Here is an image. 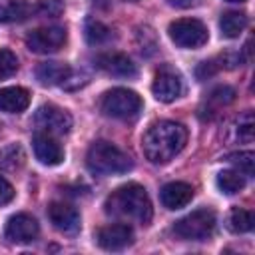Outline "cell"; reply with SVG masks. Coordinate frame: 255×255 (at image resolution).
Masks as SVG:
<instances>
[{
	"label": "cell",
	"instance_id": "6da1fadb",
	"mask_svg": "<svg viewBox=\"0 0 255 255\" xmlns=\"http://www.w3.org/2000/svg\"><path fill=\"white\" fill-rule=\"evenodd\" d=\"M187 143V129L185 126L169 120L155 122L147 128L141 137L143 155L151 163H167L171 161Z\"/></svg>",
	"mask_w": 255,
	"mask_h": 255
},
{
	"label": "cell",
	"instance_id": "7a4b0ae2",
	"mask_svg": "<svg viewBox=\"0 0 255 255\" xmlns=\"http://www.w3.org/2000/svg\"><path fill=\"white\" fill-rule=\"evenodd\" d=\"M104 207H106V213L116 219L135 221L141 225L149 223V219L153 215L149 195L139 183H126V185L114 189L106 197Z\"/></svg>",
	"mask_w": 255,
	"mask_h": 255
},
{
	"label": "cell",
	"instance_id": "3957f363",
	"mask_svg": "<svg viewBox=\"0 0 255 255\" xmlns=\"http://www.w3.org/2000/svg\"><path fill=\"white\" fill-rule=\"evenodd\" d=\"M86 165L94 175H100V177L120 175L133 167L131 157L124 149H120L118 145L104 141V139L90 145V149L86 153Z\"/></svg>",
	"mask_w": 255,
	"mask_h": 255
},
{
	"label": "cell",
	"instance_id": "277c9868",
	"mask_svg": "<svg viewBox=\"0 0 255 255\" xmlns=\"http://www.w3.org/2000/svg\"><path fill=\"white\" fill-rule=\"evenodd\" d=\"M100 110L104 116L114 120H135L141 112V98L128 88H114L106 92L100 100Z\"/></svg>",
	"mask_w": 255,
	"mask_h": 255
},
{
	"label": "cell",
	"instance_id": "5b68a950",
	"mask_svg": "<svg viewBox=\"0 0 255 255\" xmlns=\"http://www.w3.org/2000/svg\"><path fill=\"white\" fill-rule=\"evenodd\" d=\"M217 227V217L211 209L201 207L173 223V233L185 241H207Z\"/></svg>",
	"mask_w": 255,
	"mask_h": 255
},
{
	"label": "cell",
	"instance_id": "8992f818",
	"mask_svg": "<svg viewBox=\"0 0 255 255\" xmlns=\"http://www.w3.org/2000/svg\"><path fill=\"white\" fill-rule=\"evenodd\" d=\"M167 34H169L171 42H175L179 48H187V50L201 48L209 40V32H207L205 24L197 18L173 20L167 28Z\"/></svg>",
	"mask_w": 255,
	"mask_h": 255
},
{
	"label": "cell",
	"instance_id": "52a82bcc",
	"mask_svg": "<svg viewBox=\"0 0 255 255\" xmlns=\"http://www.w3.org/2000/svg\"><path fill=\"white\" fill-rule=\"evenodd\" d=\"M26 46L34 54H52L66 44V30L62 26L36 28L26 34Z\"/></svg>",
	"mask_w": 255,
	"mask_h": 255
},
{
	"label": "cell",
	"instance_id": "ba28073f",
	"mask_svg": "<svg viewBox=\"0 0 255 255\" xmlns=\"http://www.w3.org/2000/svg\"><path fill=\"white\" fill-rule=\"evenodd\" d=\"M34 124L46 133L64 135L72 129V116L66 110H62L54 104H44L42 108L36 110Z\"/></svg>",
	"mask_w": 255,
	"mask_h": 255
},
{
	"label": "cell",
	"instance_id": "9c48e42d",
	"mask_svg": "<svg viewBox=\"0 0 255 255\" xmlns=\"http://www.w3.org/2000/svg\"><path fill=\"white\" fill-rule=\"evenodd\" d=\"M151 92H153L155 100H159L163 104H169V102L177 100L181 96V92H183L181 76L173 68L161 66L155 72V78H153V84H151Z\"/></svg>",
	"mask_w": 255,
	"mask_h": 255
},
{
	"label": "cell",
	"instance_id": "30bf717a",
	"mask_svg": "<svg viewBox=\"0 0 255 255\" xmlns=\"http://www.w3.org/2000/svg\"><path fill=\"white\" fill-rule=\"evenodd\" d=\"M40 233V227H38V221L28 215V213H16L8 219L6 223V229H4V237L10 241V243H16V245H26V243H32Z\"/></svg>",
	"mask_w": 255,
	"mask_h": 255
},
{
	"label": "cell",
	"instance_id": "8fae6325",
	"mask_svg": "<svg viewBox=\"0 0 255 255\" xmlns=\"http://www.w3.org/2000/svg\"><path fill=\"white\" fill-rule=\"evenodd\" d=\"M96 241L106 251H122L133 243V231L128 223H112L98 229Z\"/></svg>",
	"mask_w": 255,
	"mask_h": 255
},
{
	"label": "cell",
	"instance_id": "7c38bea8",
	"mask_svg": "<svg viewBox=\"0 0 255 255\" xmlns=\"http://www.w3.org/2000/svg\"><path fill=\"white\" fill-rule=\"evenodd\" d=\"M48 217H50L52 225H54L58 231L66 233V235H74V233L80 231V225H82V223H80V213H78V209L72 207V205H68V203H64V201H54V203H50V207H48Z\"/></svg>",
	"mask_w": 255,
	"mask_h": 255
},
{
	"label": "cell",
	"instance_id": "4fadbf2b",
	"mask_svg": "<svg viewBox=\"0 0 255 255\" xmlns=\"http://www.w3.org/2000/svg\"><path fill=\"white\" fill-rule=\"evenodd\" d=\"M32 149L36 159L44 165H60L64 161V149L52 133H46V131L36 133L32 139Z\"/></svg>",
	"mask_w": 255,
	"mask_h": 255
},
{
	"label": "cell",
	"instance_id": "5bb4252c",
	"mask_svg": "<svg viewBox=\"0 0 255 255\" xmlns=\"http://www.w3.org/2000/svg\"><path fill=\"white\" fill-rule=\"evenodd\" d=\"M96 64H98L100 70H104L112 76H118V78H133L137 74L135 64L126 54H120V52L100 54L96 58Z\"/></svg>",
	"mask_w": 255,
	"mask_h": 255
},
{
	"label": "cell",
	"instance_id": "9a60e30c",
	"mask_svg": "<svg viewBox=\"0 0 255 255\" xmlns=\"http://www.w3.org/2000/svg\"><path fill=\"white\" fill-rule=\"evenodd\" d=\"M193 199V187L185 181H169L159 191V201L165 209H181Z\"/></svg>",
	"mask_w": 255,
	"mask_h": 255
},
{
	"label": "cell",
	"instance_id": "2e32d148",
	"mask_svg": "<svg viewBox=\"0 0 255 255\" xmlns=\"http://www.w3.org/2000/svg\"><path fill=\"white\" fill-rule=\"evenodd\" d=\"M233 100H235V90H233L231 86H227V84L215 86V88L207 94L203 106L199 108V116H201V118H213L219 108L229 106Z\"/></svg>",
	"mask_w": 255,
	"mask_h": 255
},
{
	"label": "cell",
	"instance_id": "e0dca14e",
	"mask_svg": "<svg viewBox=\"0 0 255 255\" xmlns=\"http://www.w3.org/2000/svg\"><path fill=\"white\" fill-rule=\"evenodd\" d=\"M30 104V94L28 90L20 86H10V88H0V112L6 114H20L28 108Z\"/></svg>",
	"mask_w": 255,
	"mask_h": 255
},
{
	"label": "cell",
	"instance_id": "ac0fdd59",
	"mask_svg": "<svg viewBox=\"0 0 255 255\" xmlns=\"http://www.w3.org/2000/svg\"><path fill=\"white\" fill-rule=\"evenodd\" d=\"M72 76V68L64 62H44L36 68V78L44 86H60L66 84Z\"/></svg>",
	"mask_w": 255,
	"mask_h": 255
},
{
	"label": "cell",
	"instance_id": "d6986e66",
	"mask_svg": "<svg viewBox=\"0 0 255 255\" xmlns=\"http://www.w3.org/2000/svg\"><path fill=\"white\" fill-rule=\"evenodd\" d=\"M32 14L26 0H0V22H22Z\"/></svg>",
	"mask_w": 255,
	"mask_h": 255
},
{
	"label": "cell",
	"instance_id": "ffe728a7",
	"mask_svg": "<svg viewBox=\"0 0 255 255\" xmlns=\"http://www.w3.org/2000/svg\"><path fill=\"white\" fill-rule=\"evenodd\" d=\"M219 28L225 38H237L247 28V14L245 12H225L219 18Z\"/></svg>",
	"mask_w": 255,
	"mask_h": 255
},
{
	"label": "cell",
	"instance_id": "44dd1931",
	"mask_svg": "<svg viewBox=\"0 0 255 255\" xmlns=\"http://www.w3.org/2000/svg\"><path fill=\"white\" fill-rule=\"evenodd\" d=\"M84 36H86L88 44L102 46V44H108L114 34H112V28L106 26L104 22L94 20V18H88L86 20V26H84Z\"/></svg>",
	"mask_w": 255,
	"mask_h": 255
},
{
	"label": "cell",
	"instance_id": "7402d4cb",
	"mask_svg": "<svg viewBox=\"0 0 255 255\" xmlns=\"http://www.w3.org/2000/svg\"><path fill=\"white\" fill-rule=\"evenodd\" d=\"M217 187L221 193H227V195H233L237 191H241L245 187V175L239 173L237 169H225L217 175Z\"/></svg>",
	"mask_w": 255,
	"mask_h": 255
},
{
	"label": "cell",
	"instance_id": "603a6c76",
	"mask_svg": "<svg viewBox=\"0 0 255 255\" xmlns=\"http://www.w3.org/2000/svg\"><path fill=\"white\" fill-rule=\"evenodd\" d=\"M227 227L233 233H249L255 227V215H253V211L235 207L229 213V217H227Z\"/></svg>",
	"mask_w": 255,
	"mask_h": 255
},
{
	"label": "cell",
	"instance_id": "cb8c5ba5",
	"mask_svg": "<svg viewBox=\"0 0 255 255\" xmlns=\"http://www.w3.org/2000/svg\"><path fill=\"white\" fill-rule=\"evenodd\" d=\"M24 163V151L20 145L12 143L0 151V165L4 169H18Z\"/></svg>",
	"mask_w": 255,
	"mask_h": 255
},
{
	"label": "cell",
	"instance_id": "d4e9b609",
	"mask_svg": "<svg viewBox=\"0 0 255 255\" xmlns=\"http://www.w3.org/2000/svg\"><path fill=\"white\" fill-rule=\"evenodd\" d=\"M227 161H231L235 165V169L239 173H243L245 177L253 175V163H255V155L253 151H239V153H231L227 155Z\"/></svg>",
	"mask_w": 255,
	"mask_h": 255
},
{
	"label": "cell",
	"instance_id": "484cf974",
	"mask_svg": "<svg viewBox=\"0 0 255 255\" xmlns=\"http://www.w3.org/2000/svg\"><path fill=\"white\" fill-rule=\"evenodd\" d=\"M18 70V58L14 52L2 48L0 50V80L4 78H10L14 72Z\"/></svg>",
	"mask_w": 255,
	"mask_h": 255
},
{
	"label": "cell",
	"instance_id": "4316f807",
	"mask_svg": "<svg viewBox=\"0 0 255 255\" xmlns=\"http://www.w3.org/2000/svg\"><path fill=\"white\" fill-rule=\"evenodd\" d=\"M221 68H223V66H221V58L217 56V58H213V60H205V62H201V64L197 66V70H195V76H197L199 82H203V80L215 76Z\"/></svg>",
	"mask_w": 255,
	"mask_h": 255
},
{
	"label": "cell",
	"instance_id": "83f0119b",
	"mask_svg": "<svg viewBox=\"0 0 255 255\" xmlns=\"http://www.w3.org/2000/svg\"><path fill=\"white\" fill-rule=\"evenodd\" d=\"M36 10L44 16H60L64 12V0H38Z\"/></svg>",
	"mask_w": 255,
	"mask_h": 255
},
{
	"label": "cell",
	"instance_id": "f1b7e54d",
	"mask_svg": "<svg viewBox=\"0 0 255 255\" xmlns=\"http://www.w3.org/2000/svg\"><path fill=\"white\" fill-rule=\"evenodd\" d=\"M237 135H239L241 141H251L253 139V116H251V112H247L243 118H239Z\"/></svg>",
	"mask_w": 255,
	"mask_h": 255
},
{
	"label": "cell",
	"instance_id": "f546056e",
	"mask_svg": "<svg viewBox=\"0 0 255 255\" xmlns=\"http://www.w3.org/2000/svg\"><path fill=\"white\" fill-rule=\"evenodd\" d=\"M12 199H14V187L10 185L8 179H4V177L0 175V205L10 203Z\"/></svg>",
	"mask_w": 255,
	"mask_h": 255
},
{
	"label": "cell",
	"instance_id": "4dcf8cb0",
	"mask_svg": "<svg viewBox=\"0 0 255 255\" xmlns=\"http://www.w3.org/2000/svg\"><path fill=\"white\" fill-rule=\"evenodd\" d=\"M169 6H175V8H191L197 4V0H165Z\"/></svg>",
	"mask_w": 255,
	"mask_h": 255
},
{
	"label": "cell",
	"instance_id": "1f68e13d",
	"mask_svg": "<svg viewBox=\"0 0 255 255\" xmlns=\"http://www.w3.org/2000/svg\"><path fill=\"white\" fill-rule=\"evenodd\" d=\"M227 2H245V0H227Z\"/></svg>",
	"mask_w": 255,
	"mask_h": 255
},
{
	"label": "cell",
	"instance_id": "d6a6232c",
	"mask_svg": "<svg viewBox=\"0 0 255 255\" xmlns=\"http://www.w3.org/2000/svg\"><path fill=\"white\" fill-rule=\"evenodd\" d=\"M129 2H135V0H129Z\"/></svg>",
	"mask_w": 255,
	"mask_h": 255
}]
</instances>
